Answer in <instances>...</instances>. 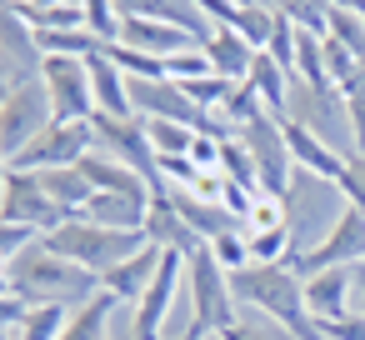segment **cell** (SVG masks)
Returning a JSON list of instances; mask_svg holds the SVG:
<instances>
[{"label":"cell","instance_id":"1","mask_svg":"<svg viewBox=\"0 0 365 340\" xmlns=\"http://www.w3.org/2000/svg\"><path fill=\"white\" fill-rule=\"evenodd\" d=\"M6 285L26 300V305H81L101 290V275H91L86 265L66 260L61 250H51L46 240H31L11 265H6Z\"/></svg>","mask_w":365,"mask_h":340},{"label":"cell","instance_id":"2","mask_svg":"<svg viewBox=\"0 0 365 340\" xmlns=\"http://www.w3.org/2000/svg\"><path fill=\"white\" fill-rule=\"evenodd\" d=\"M280 205H285V230H290V240H295V255L315 250V245L330 235V225L345 215L340 185L325 180V175H310V170H300V165H295L290 190H285ZM295 255H290V260H295Z\"/></svg>","mask_w":365,"mask_h":340},{"label":"cell","instance_id":"3","mask_svg":"<svg viewBox=\"0 0 365 340\" xmlns=\"http://www.w3.org/2000/svg\"><path fill=\"white\" fill-rule=\"evenodd\" d=\"M185 285H190V330L195 340H210V335H225L240 325V300L230 290V270L200 245L195 255H185Z\"/></svg>","mask_w":365,"mask_h":340},{"label":"cell","instance_id":"4","mask_svg":"<svg viewBox=\"0 0 365 340\" xmlns=\"http://www.w3.org/2000/svg\"><path fill=\"white\" fill-rule=\"evenodd\" d=\"M51 250H61L66 260H76V265H86L91 275H106L110 265H120L125 255H135L140 245H145V235L140 230H106V225H96V220H86V215H71V220H61L51 235H41Z\"/></svg>","mask_w":365,"mask_h":340},{"label":"cell","instance_id":"5","mask_svg":"<svg viewBox=\"0 0 365 340\" xmlns=\"http://www.w3.org/2000/svg\"><path fill=\"white\" fill-rule=\"evenodd\" d=\"M56 125V110H51V96L41 86V76L31 81H16L6 91V105H0V150H6V160H16L36 135H46Z\"/></svg>","mask_w":365,"mask_h":340},{"label":"cell","instance_id":"6","mask_svg":"<svg viewBox=\"0 0 365 340\" xmlns=\"http://www.w3.org/2000/svg\"><path fill=\"white\" fill-rule=\"evenodd\" d=\"M230 135H240V145L250 150V165H255V185H260V195L285 200L290 175H295V160H290V145H285V135H280V120H275V115H255L245 130H230Z\"/></svg>","mask_w":365,"mask_h":340},{"label":"cell","instance_id":"7","mask_svg":"<svg viewBox=\"0 0 365 340\" xmlns=\"http://www.w3.org/2000/svg\"><path fill=\"white\" fill-rule=\"evenodd\" d=\"M41 86H46V96H51V110H56V120H96L91 61L46 56V61H41Z\"/></svg>","mask_w":365,"mask_h":340},{"label":"cell","instance_id":"8","mask_svg":"<svg viewBox=\"0 0 365 340\" xmlns=\"http://www.w3.org/2000/svg\"><path fill=\"white\" fill-rule=\"evenodd\" d=\"M91 150H96V130H91V120H56V125H51L46 135H36L11 165L41 175V170H56V165H81Z\"/></svg>","mask_w":365,"mask_h":340},{"label":"cell","instance_id":"9","mask_svg":"<svg viewBox=\"0 0 365 340\" xmlns=\"http://www.w3.org/2000/svg\"><path fill=\"white\" fill-rule=\"evenodd\" d=\"M285 120H300L305 130H315L325 145H335L340 155L350 140V120H345V96L340 91H310L300 81H290V101H285Z\"/></svg>","mask_w":365,"mask_h":340},{"label":"cell","instance_id":"10","mask_svg":"<svg viewBox=\"0 0 365 340\" xmlns=\"http://www.w3.org/2000/svg\"><path fill=\"white\" fill-rule=\"evenodd\" d=\"M91 130H96V150H106V155L125 160L130 170H140V175L150 180V190H160L155 145H150V135H145V120H140V115H96V120H91Z\"/></svg>","mask_w":365,"mask_h":340},{"label":"cell","instance_id":"11","mask_svg":"<svg viewBox=\"0 0 365 340\" xmlns=\"http://www.w3.org/2000/svg\"><path fill=\"white\" fill-rule=\"evenodd\" d=\"M0 220H11V225H31L36 235H51L66 215H61V210H56V200L46 195L41 175H31V170H16V165H11L6 190H0Z\"/></svg>","mask_w":365,"mask_h":340},{"label":"cell","instance_id":"12","mask_svg":"<svg viewBox=\"0 0 365 340\" xmlns=\"http://www.w3.org/2000/svg\"><path fill=\"white\" fill-rule=\"evenodd\" d=\"M330 265H365V215L355 205H345V215L330 225V235L315 250H305V255L290 260V270L300 280L315 275V270H330Z\"/></svg>","mask_w":365,"mask_h":340},{"label":"cell","instance_id":"13","mask_svg":"<svg viewBox=\"0 0 365 340\" xmlns=\"http://www.w3.org/2000/svg\"><path fill=\"white\" fill-rule=\"evenodd\" d=\"M180 285H185V255L165 250V255H160V270H155V280H150V290H145L140 305H135V340H165V320H170V305H175Z\"/></svg>","mask_w":365,"mask_h":340},{"label":"cell","instance_id":"14","mask_svg":"<svg viewBox=\"0 0 365 340\" xmlns=\"http://www.w3.org/2000/svg\"><path fill=\"white\" fill-rule=\"evenodd\" d=\"M350 295H355V265H330V270L305 275V310H310L315 325L355 315L350 310Z\"/></svg>","mask_w":365,"mask_h":340},{"label":"cell","instance_id":"15","mask_svg":"<svg viewBox=\"0 0 365 340\" xmlns=\"http://www.w3.org/2000/svg\"><path fill=\"white\" fill-rule=\"evenodd\" d=\"M160 255H165V250L145 240L135 255H125L120 265H110V270L101 275V290H110L120 305H140V295L150 290V280H155V270H160Z\"/></svg>","mask_w":365,"mask_h":340},{"label":"cell","instance_id":"16","mask_svg":"<svg viewBox=\"0 0 365 340\" xmlns=\"http://www.w3.org/2000/svg\"><path fill=\"white\" fill-rule=\"evenodd\" d=\"M120 46H130L140 56H155V61H170V56L200 46V36L185 31V26H170V21H125L120 26Z\"/></svg>","mask_w":365,"mask_h":340},{"label":"cell","instance_id":"17","mask_svg":"<svg viewBox=\"0 0 365 340\" xmlns=\"http://www.w3.org/2000/svg\"><path fill=\"white\" fill-rule=\"evenodd\" d=\"M140 235H145L150 245H160V250H175V255H195V250L205 245V240L180 220V210L170 205V195H150V210H145Z\"/></svg>","mask_w":365,"mask_h":340},{"label":"cell","instance_id":"18","mask_svg":"<svg viewBox=\"0 0 365 340\" xmlns=\"http://www.w3.org/2000/svg\"><path fill=\"white\" fill-rule=\"evenodd\" d=\"M280 135H285V145H290V160L300 165V170H310V175H325V180H340V170H345V155L335 150V145H325L315 130H305L300 120H280Z\"/></svg>","mask_w":365,"mask_h":340},{"label":"cell","instance_id":"19","mask_svg":"<svg viewBox=\"0 0 365 340\" xmlns=\"http://www.w3.org/2000/svg\"><path fill=\"white\" fill-rule=\"evenodd\" d=\"M160 195H170V205L180 210V220L210 245V240H220V235H230V230H240V220L220 205V200H200V195H190V190H160Z\"/></svg>","mask_w":365,"mask_h":340},{"label":"cell","instance_id":"20","mask_svg":"<svg viewBox=\"0 0 365 340\" xmlns=\"http://www.w3.org/2000/svg\"><path fill=\"white\" fill-rule=\"evenodd\" d=\"M200 46H205V56H210V71L225 76V81H245L250 66H255V56H260L240 31H225V26H210V36H205Z\"/></svg>","mask_w":365,"mask_h":340},{"label":"cell","instance_id":"21","mask_svg":"<svg viewBox=\"0 0 365 340\" xmlns=\"http://www.w3.org/2000/svg\"><path fill=\"white\" fill-rule=\"evenodd\" d=\"M91 91H96V115H135V105H130V76L106 51L91 56Z\"/></svg>","mask_w":365,"mask_h":340},{"label":"cell","instance_id":"22","mask_svg":"<svg viewBox=\"0 0 365 340\" xmlns=\"http://www.w3.org/2000/svg\"><path fill=\"white\" fill-rule=\"evenodd\" d=\"M81 175H86L96 190H110V195H155L140 170H130L125 160H115V155H106V150H91V155L81 160Z\"/></svg>","mask_w":365,"mask_h":340},{"label":"cell","instance_id":"23","mask_svg":"<svg viewBox=\"0 0 365 340\" xmlns=\"http://www.w3.org/2000/svg\"><path fill=\"white\" fill-rule=\"evenodd\" d=\"M145 210H150V195H110V190H96L81 215L96 220V225H106V230H140L145 225Z\"/></svg>","mask_w":365,"mask_h":340},{"label":"cell","instance_id":"24","mask_svg":"<svg viewBox=\"0 0 365 340\" xmlns=\"http://www.w3.org/2000/svg\"><path fill=\"white\" fill-rule=\"evenodd\" d=\"M115 295L110 290H96L91 300H81L61 330V340H110V315H115Z\"/></svg>","mask_w":365,"mask_h":340},{"label":"cell","instance_id":"25","mask_svg":"<svg viewBox=\"0 0 365 340\" xmlns=\"http://www.w3.org/2000/svg\"><path fill=\"white\" fill-rule=\"evenodd\" d=\"M41 185H46V195L56 200V210L71 220V215H81L86 205H91V195H96V185L81 175V165H56V170H41Z\"/></svg>","mask_w":365,"mask_h":340},{"label":"cell","instance_id":"26","mask_svg":"<svg viewBox=\"0 0 365 340\" xmlns=\"http://www.w3.org/2000/svg\"><path fill=\"white\" fill-rule=\"evenodd\" d=\"M245 81H250V86H255V96L265 101V110H270L275 120H285V101H290V71H280V66H275V61L260 51Z\"/></svg>","mask_w":365,"mask_h":340},{"label":"cell","instance_id":"27","mask_svg":"<svg viewBox=\"0 0 365 340\" xmlns=\"http://www.w3.org/2000/svg\"><path fill=\"white\" fill-rule=\"evenodd\" d=\"M36 46H41V61H46V56L91 61V56H101V51H106V41H96L86 26H76V31H36Z\"/></svg>","mask_w":365,"mask_h":340},{"label":"cell","instance_id":"28","mask_svg":"<svg viewBox=\"0 0 365 340\" xmlns=\"http://www.w3.org/2000/svg\"><path fill=\"white\" fill-rule=\"evenodd\" d=\"M255 115H270V110H265V101L255 96V86H250V81H235V86H230V96H225V105L215 110V120H220V125H225V135H230V130H245Z\"/></svg>","mask_w":365,"mask_h":340},{"label":"cell","instance_id":"29","mask_svg":"<svg viewBox=\"0 0 365 340\" xmlns=\"http://www.w3.org/2000/svg\"><path fill=\"white\" fill-rule=\"evenodd\" d=\"M260 6H270L275 16H285V21L300 26V31L325 36V21H330V11H335V0H260Z\"/></svg>","mask_w":365,"mask_h":340},{"label":"cell","instance_id":"30","mask_svg":"<svg viewBox=\"0 0 365 340\" xmlns=\"http://www.w3.org/2000/svg\"><path fill=\"white\" fill-rule=\"evenodd\" d=\"M66 320H71V305H31L26 320L16 325V340H61Z\"/></svg>","mask_w":365,"mask_h":340},{"label":"cell","instance_id":"31","mask_svg":"<svg viewBox=\"0 0 365 340\" xmlns=\"http://www.w3.org/2000/svg\"><path fill=\"white\" fill-rule=\"evenodd\" d=\"M140 120H145V135L155 145V160L160 155H190V140L200 135V130H190L180 120H155V115H140Z\"/></svg>","mask_w":365,"mask_h":340},{"label":"cell","instance_id":"32","mask_svg":"<svg viewBox=\"0 0 365 340\" xmlns=\"http://www.w3.org/2000/svg\"><path fill=\"white\" fill-rule=\"evenodd\" d=\"M106 56H110V61H115V66H120L130 81H165V76H170V71H165V61H155V56H140V51L120 46V41H115V46H106Z\"/></svg>","mask_w":365,"mask_h":340},{"label":"cell","instance_id":"33","mask_svg":"<svg viewBox=\"0 0 365 340\" xmlns=\"http://www.w3.org/2000/svg\"><path fill=\"white\" fill-rule=\"evenodd\" d=\"M325 36H330V41H340L350 56H360V61H365V21H360V16H350V11H330Z\"/></svg>","mask_w":365,"mask_h":340},{"label":"cell","instance_id":"34","mask_svg":"<svg viewBox=\"0 0 365 340\" xmlns=\"http://www.w3.org/2000/svg\"><path fill=\"white\" fill-rule=\"evenodd\" d=\"M205 250H210V255H215V260H220V265H225L230 275L250 265V245H245V225H240V230H230V235H220V240H210Z\"/></svg>","mask_w":365,"mask_h":340},{"label":"cell","instance_id":"35","mask_svg":"<svg viewBox=\"0 0 365 340\" xmlns=\"http://www.w3.org/2000/svg\"><path fill=\"white\" fill-rule=\"evenodd\" d=\"M165 71H170V81H200V76H215V71H210L205 46H190V51L170 56V61H165Z\"/></svg>","mask_w":365,"mask_h":340},{"label":"cell","instance_id":"36","mask_svg":"<svg viewBox=\"0 0 365 340\" xmlns=\"http://www.w3.org/2000/svg\"><path fill=\"white\" fill-rule=\"evenodd\" d=\"M340 195H345V205H355L360 215H365V155H345V170H340Z\"/></svg>","mask_w":365,"mask_h":340},{"label":"cell","instance_id":"37","mask_svg":"<svg viewBox=\"0 0 365 340\" xmlns=\"http://www.w3.org/2000/svg\"><path fill=\"white\" fill-rule=\"evenodd\" d=\"M285 225V205L275 195H255L245 210V230H280Z\"/></svg>","mask_w":365,"mask_h":340},{"label":"cell","instance_id":"38","mask_svg":"<svg viewBox=\"0 0 365 340\" xmlns=\"http://www.w3.org/2000/svg\"><path fill=\"white\" fill-rule=\"evenodd\" d=\"M195 11L205 16V26H225V31H235L240 26V0H195Z\"/></svg>","mask_w":365,"mask_h":340},{"label":"cell","instance_id":"39","mask_svg":"<svg viewBox=\"0 0 365 340\" xmlns=\"http://www.w3.org/2000/svg\"><path fill=\"white\" fill-rule=\"evenodd\" d=\"M31 240H41L31 225H11V220H0V265H11V260H16Z\"/></svg>","mask_w":365,"mask_h":340},{"label":"cell","instance_id":"40","mask_svg":"<svg viewBox=\"0 0 365 340\" xmlns=\"http://www.w3.org/2000/svg\"><path fill=\"white\" fill-rule=\"evenodd\" d=\"M190 165L195 170H220V135H195L190 140Z\"/></svg>","mask_w":365,"mask_h":340},{"label":"cell","instance_id":"41","mask_svg":"<svg viewBox=\"0 0 365 340\" xmlns=\"http://www.w3.org/2000/svg\"><path fill=\"white\" fill-rule=\"evenodd\" d=\"M320 340H365V315H345V320H325L320 325Z\"/></svg>","mask_w":365,"mask_h":340},{"label":"cell","instance_id":"42","mask_svg":"<svg viewBox=\"0 0 365 340\" xmlns=\"http://www.w3.org/2000/svg\"><path fill=\"white\" fill-rule=\"evenodd\" d=\"M345 120H350V155H365V96H350L345 101Z\"/></svg>","mask_w":365,"mask_h":340},{"label":"cell","instance_id":"43","mask_svg":"<svg viewBox=\"0 0 365 340\" xmlns=\"http://www.w3.org/2000/svg\"><path fill=\"white\" fill-rule=\"evenodd\" d=\"M26 310H31V305H26L16 290H0V330H16V325L26 320Z\"/></svg>","mask_w":365,"mask_h":340},{"label":"cell","instance_id":"44","mask_svg":"<svg viewBox=\"0 0 365 340\" xmlns=\"http://www.w3.org/2000/svg\"><path fill=\"white\" fill-rule=\"evenodd\" d=\"M220 340H260V335H255V330H250V325H245V320H240V325H235V330H225V335H220Z\"/></svg>","mask_w":365,"mask_h":340},{"label":"cell","instance_id":"45","mask_svg":"<svg viewBox=\"0 0 365 340\" xmlns=\"http://www.w3.org/2000/svg\"><path fill=\"white\" fill-rule=\"evenodd\" d=\"M355 300H360V315H365V265H355Z\"/></svg>","mask_w":365,"mask_h":340},{"label":"cell","instance_id":"46","mask_svg":"<svg viewBox=\"0 0 365 340\" xmlns=\"http://www.w3.org/2000/svg\"><path fill=\"white\" fill-rule=\"evenodd\" d=\"M335 11H350V16L365 21V0H335Z\"/></svg>","mask_w":365,"mask_h":340},{"label":"cell","instance_id":"47","mask_svg":"<svg viewBox=\"0 0 365 340\" xmlns=\"http://www.w3.org/2000/svg\"><path fill=\"white\" fill-rule=\"evenodd\" d=\"M6 175H11V160H6V150H0V190H6Z\"/></svg>","mask_w":365,"mask_h":340},{"label":"cell","instance_id":"48","mask_svg":"<svg viewBox=\"0 0 365 340\" xmlns=\"http://www.w3.org/2000/svg\"><path fill=\"white\" fill-rule=\"evenodd\" d=\"M175 340H195V335H185V330H180V335H175ZM210 340H220V335H210Z\"/></svg>","mask_w":365,"mask_h":340},{"label":"cell","instance_id":"49","mask_svg":"<svg viewBox=\"0 0 365 340\" xmlns=\"http://www.w3.org/2000/svg\"><path fill=\"white\" fill-rule=\"evenodd\" d=\"M0 290H11V285H6V265H0Z\"/></svg>","mask_w":365,"mask_h":340},{"label":"cell","instance_id":"50","mask_svg":"<svg viewBox=\"0 0 365 340\" xmlns=\"http://www.w3.org/2000/svg\"><path fill=\"white\" fill-rule=\"evenodd\" d=\"M0 340H16V330H0Z\"/></svg>","mask_w":365,"mask_h":340}]
</instances>
